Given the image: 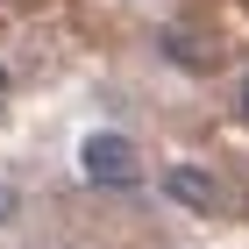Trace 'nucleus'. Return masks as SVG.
Returning a JSON list of instances; mask_svg holds the SVG:
<instances>
[{
  "instance_id": "nucleus-2",
  "label": "nucleus",
  "mask_w": 249,
  "mask_h": 249,
  "mask_svg": "<svg viewBox=\"0 0 249 249\" xmlns=\"http://www.w3.org/2000/svg\"><path fill=\"white\" fill-rule=\"evenodd\" d=\"M164 199L185 207V213H213L221 207V178H213L207 164H171V171H164Z\"/></svg>"
},
{
  "instance_id": "nucleus-6",
  "label": "nucleus",
  "mask_w": 249,
  "mask_h": 249,
  "mask_svg": "<svg viewBox=\"0 0 249 249\" xmlns=\"http://www.w3.org/2000/svg\"><path fill=\"white\" fill-rule=\"evenodd\" d=\"M0 100H7V71H0Z\"/></svg>"
},
{
  "instance_id": "nucleus-4",
  "label": "nucleus",
  "mask_w": 249,
  "mask_h": 249,
  "mask_svg": "<svg viewBox=\"0 0 249 249\" xmlns=\"http://www.w3.org/2000/svg\"><path fill=\"white\" fill-rule=\"evenodd\" d=\"M15 207H21V199H15V192H7V185H0V228L15 221Z\"/></svg>"
},
{
  "instance_id": "nucleus-1",
  "label": "nucleus",
  "mask_w": 249,
  "mask_h": 249,
  "mask_svg": "<svg viewBox=\"0 0 249 249\" xmlns=\"http://www.w3.org/2000/svg\"><path fill=\"white\" fill-rule=\"evenodd\" d=\"M78 171H86V185H100V192H128L135 178H142V150H135L128 135H114V128H93L86 142H78Z\"/></svg>"
},
{
  "instance_id": "nucleus-3",
  "label": "nucleus",
  "mask_w": 249,
  "mask_h": 249,
  "mask_svg": "<svg viewBox=\"0 0 249 249\" xmlns=\"http://www.w3.org/2000/svg\"><path fill=\"white\" fill-rule=\"evenodd\" d=\"M164 57H178L185 71H207V64H213V43L199 36V29H164Z\"/></svg>"
},
{
  "instance_id": "nucleus-5",
  "label": "nucleus",
  "mask_w": 249,
  "mask_h": 249,
  "mask_svg": "<svg viewBox=\"0 0 249 249\" xmlns=\"http://www.w3.org/2000/svg\"><path fill=\"white\" fill-rule=\"evenodd\" d=\"M235 107H242V121H249V78H242V93H235Z\"/></svg>"
}]
</instances>
